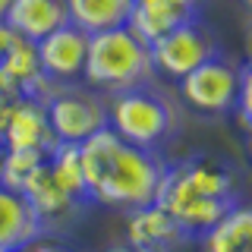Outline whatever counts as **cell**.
<instances>
[{"instance_id":"obj_21","label":"cell","mask_w":252,"mask_h":252,"mask_svg":"<svg viewBox=\"0 0 252 252\" xmlns=\"http://www.w3.org/2000/svg\"><path fill=\"white\" fill-rule=\"evenodd\" d=\"M13 41H16V35L10 29H6V22H0V63H3V57H6V51L13 47Z\"/></svg>"},{"instance_id":"obj_13","label":"cell","mask_w":252,"mask_h":252,"mask_svg":"<svg viewBox=\"0 0 252 252\" xmlns=\"http://www.w3.org/2000/svg\"><path fill=\"white\" fill-rule=\"evenodd\" d=\"M41 236V220L26 202V195L0 186V252H16Z\"/></svg>"},{"instance_id":"obj_6","label":"cell","mask_w":252,"mask_h":252,"mask_svg":"<svg viewBox=\"0 0 252 252\" xmlns=\"http://www.w3.org/2000/svg\"><path fill=\"white\" fill-rule=\"evenodd\" d=\"M148 54H152L155 76H167L173 82H180L186 73L202 66L205 60L218 57L220 41L202 19H189L173 32H167V35H161L158 41H152Z\"/></svg>"},{"instance_id":"obj_12","label":"cell","mask_w":252,"mask_h":252,"mask_svg":"<svg viewBox=\"0 0 252 252\" xmlns=\"http://www.w3.org/2000/svg\"><path fill=\"white\" fill-rule=\"evenodd\" d=\"M3 22L13 35L35 44L60 26H66V6L63 0H13Z\"/></svg>"},{"instance_id":"obj_14","label":"cell","mask_w":252,"mask_h":252,"mask_svg":"<svg viewBox=\"0 0 252 252\" xmlns=\"http://www.w3.org/2000/svg\"><path fill=\"white\" fill-rule=\"evenodd\" d=\"M63 6L69 26L82 29L85 35H98L129 22L132 0H63Z\"/></svg>"},{"instance_id":"obj_15","label":"cell","mask_w":252,"mask_h":252,"mask_svg":"<svg viewBox=\"0 0 252 252\" xmlns=\"http://www.w3.org/2000/svg\"><path fill=\"white\" fill-rule=\"evenodd\" d=\"M199 240L202 252H252V211L243 202L233 205Z\"/></svg>"},{"instance_id":"obj_22","label":"cell","mask_w":252,"mask_h":252,"mask_svg":"<svg viewBox=\"0 0 252 252\" xmlns=\"http://www.w3.org/2000/svg\"><path fill=\"white\" fill-rule=\"evenodd\" d=\"M10 3H13V0H0V22H3V16H6V10H10Z\"/></svg>"},{"instance_id":"obj_19","label":"cell","mask_w":252,"mask_h":252,"mask_svg":"<svg viewBox=\"0 0 252 252\" xmlns=\"http://www.w3.org/2000/svg\"><path fill=\"white\" fill-rule=\"evenodd\" d=\"M16 252H73V249H66L63 243H54L51 236H41V240L29 243V246H22V249H16Z\"/></svg>"},{"instance_id":"obj_16","label":"cell","mask_w":252,"mask_h":252,"mask_svg":"<svg viewBox=\"0 0 252 252\" xmlns=\"http://www.w3.org/2000/svg\"><path fill=\"white\" fill-rule=\"evenodd\" d=\"M47 170L57 183L66 189L73 199L85 202V177H82V161H79V145H66V142H57V145L47 152Z\"/></svg>"},{"instance_id":"obj_1","label":"cell","mask_w":252,"mask_h":252,"mask_svg":"<svg viewBox=\"0 0 252 252\" xmlns=\"http://www.w3.org/2000/svg\"><path fill=\"white\" fill-rule=\"evenodd\" d=\"M79 161L89 205H104L126 215L158 199L167 170V161L158 152L129 145L107 126L79 145Z\"/></svg>"},{"instance_id":"obj_5","label":"cell","mask_w":252,"mask_h":252,"mask_svg":"<svg viewBox=\"0 0 252 252\" xmlns=\"http://www.w3.org/2000/svg\"><path fill=\"white\" fill-rule=\"evenodd\" d=\"M243 69H246V63H236L220 51L218 57L205 60L202 66H195L192 73L180 79V98L205 117H224L233 110Z\"/></svg>"},{"instance_id":"obj_9","label":"cell","mask_w":252,"mask_h":252,"mask_svg":"<svg viewBox=\"0 0 252 252\" xmlns=\"http://www.w3.org/2000/svg\"><path fill=\"white\" fill-rule=\"evenodd\" d=\"M202 3L205 0H132L126 29L145 44H152L183 22L199 19Z\"/></svg>"},{"instance_id":"obj_23","label":"cell","mask_w":252,"mask_h":252,"mask_svg":"<svg viewBox=\"0 0 252 252\" xmlns=\"http://www.w3.org/2000/svg\"><path fill=\"white\" fill-rule=\"evenodd\" d=\"M107 252H136V249H129V246H126V243H123V246H110Z\"/></svg>"},{"instance_id":"obj_18","label":"cell","mask_w":252,"mask_h":252,"mask_svg":"<svg viewBox=\"0 0 252 252\" xmlns=\"http://www.w3.org/2000/svg\"><path fill=\"white\" fill-rule=\"evenodd\" d=\"M233 114L240 120V129L249 132L252 129V66L246 63L243 69V79H240V92H236V101H233Z\"/></svg>"},{"instance_id":"obj_3","label":"cell","mask_w":252,"mask_h":252,"mask_svg":"<svg viewBox=\"0 0 252 252\" xmlns=\"http://www.w3.org/2000/svg\"><path fill=\"white\" fill-rule=\"evenodd\" d=\"M155 66L148 44L136 38L126 26L89 35V51H85L82 82L101 94L126 92L136 85L155 82Z\"/></svg>"},{"instance_id":"obj_20","label":"cell","mask_w":252,"mask_h":252,"mask_svg":"<svg viewBox=\"0 0 252 252\" xmlns=\"http://www.w3.org/2000/svg\"><path fill=\"white\" fill-rule=\"evenodd\" d=\"M16 94H6V92H0V136H3V129H6V123H10V117H13V107H16Z\"/></svg>"},{"instance_id":"obj_24","label":"cell","mask_w":252,"mask_h":252,"mask_svg":"<svg viewBox=\"0 0 252 252\" xmlns=\"http://www.w3.org/2000/svg\"><path fill=\"white\" fill-rule=\"evenodd\" d=\"M3 152H6V145H3V139H0V161H3Z\"/></svg>"},{"instance_id":"obj_11","label":"cell","mask_w":252,"mask_h":252,"mask_svg":"<svg viewBox=\"0 0 252 252\" xmlns=\"http://www.w3.org/2000/svg\"><path fill=\"white\" fill-rule=\"evenodd\" d=\"M3 145L6 148H32V152H51L57 145L51 132V123H47L44 104L38 98H19L13 107V117L3 129Z\"/></svg>"},{"instance_id":"obj_7","label":"cell","mask_w":252,"mask_h":252,"mask_svg":"<svg viewBox=\"0 0 252 252\" xmlns=\"http://www.w3.org/2000/svg\"><path fill=\"white\" fill-rule=\"evenodd\" d=\"M22 195H26V202L32 205V211L38 215V220H41L44 236H60L63 230H69L79 220V215H82V208H85V202L73 199V195L51 177L47 161L35 170V177L22 186Z\"/></svg>"},{"instance_id":"obj_8","label":"cell","mask_w":252,"mask_h":252,"mask_svg":"<svg viewBox=\"0 0 252 252\" xmlns=\"http://www.w3.org/2000/svg\"><path fill=\"white\" fill-rule=\"evenodd\" d=\"M85 51H89V35L76 26H60L57 32H51L47 38L35 41V54H38V66L47 82H76L82 79V66H85Z\"/></svg>"},{"instance_id":"obj_4","label":"cell","mask_w":252,"mask_h":252,"mask_svg":"<svg viewBox=\"0 0 252 252\" xmlns=\"http://www.w3.org/2000/svg\"><path fill=\"white\" fill-rule=\"evenodd\" d=\"M38 101L44 104L54 139L66 142V145H82L85 139H92L94 132L107 126V98L89 89L85 82H51Z\"/></svg>"},{"instance_id":"obj_2","label":"cell","mask_w":252,"mask_h":252,"mask_svg":"<svg viewBox=\"0 0 252 252\" xmlns=\"http://www.w3.org/2000/svg\"><path fill=\"white\" fill-rule=\"evenodd\" d=\"M107 129L145 152H158L177 136L180 114L167 92L155 82L107 94Z\"/></svg>"},{"instance_id":"obj_10","label":"cell","mask_w":252,"mask_h":252,"mask_svg":"<svg viewBox=\"0 0 252 252\" xmlns=\"http://www.w3.org/2000/svg\"><path fill=\"white\" fill-rule=\"evenodd\" d=\"M186 243L183 230L177 227L161 205H145L126 215V246L136 252H177Z\"/></svg>"},{"instance_id":"obj_17","label":"cell","mask_w":252,"mask_h":252,"mask_svg":"<svg viewBox=\"0 0 252 252\" xmlns=\"http://www.w3.org/2000/svg\"><path fill=\"white\" fill-rule=\"evenodd\" d=\"M47 161L44 152H32V148H6L3 161H0V186L22 192V186L35 177V170Z\"/></svg>"}]
</instances>
